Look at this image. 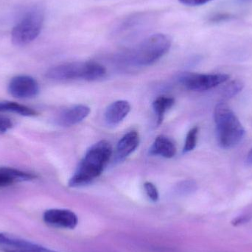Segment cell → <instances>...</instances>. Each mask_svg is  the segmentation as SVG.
Instances as JSON below:
<instances>
[{
	"instance_id": "obj_1",
	"label": "cell",
	"mask_w": 252,
	"mask_h": 252,
	"mask_svg": "<svg viewBox=\"0 0 252 252\" xmlns=\"http://www.w3.org/2000/svg\"><path fill=\"white\" fill-rule=\"evenodd\" d=\"M112 148L107 141L94 144L87 151L76 172L69 179V186L78 188L92 183L98 177L110 159Z\"/></svg>"
},
{
	"instance_id": "obj_2",
	"label": "cell",
	"mask_w": 252,
	"mask_h": 252,
	"mask_svg": "<svg viewBox=\"0 0 252 252\" xmlns=\"http://www.w3.org/2000/svg\"><path fill=\"white\" fill-rule=\"evenodd\" d=\"M214 119L218 142L222 148H234L244 139L245 129L227 104L220 103L216 106Z\"/></svg>"
},
{
	"instance_id": "obj_3",
	"label": "cell",
	"mask_w": 252,
	"mask_h": 252,
	"mask_svg": "<svg viewBox=\"0 0 252 252\" xmlns=\"http://www.w3.org/2000/svg\"><path fill=\"white\" fill-rule=\"evenodd\" d=\"M171 40L164 34H154L139 43L127 54L129 60L139 66H149L170 50Z\"/></svg>"
},
{
	"instance_id": "obj_4",
	"label": "cell",
	"mask_w": 252,
	"mask_h": 252,
	"mask_svg": "<svg viewBox=\"0 0 252 252\" xmlns=\"http://www.w3.org/2000/svg\"><path fill=\"white\" fill-rule=\"evenodd\" d=\"M106 72L104 66L95 62H72L51 68L46 76L53 81L76 79L96 81L103 78Z\"/></svg>"
},
{
	"instance_id": "obj_5",
	"label": "cell",
	"mask_w": 252,
	"mask_h": 252,
	"mask_svg": "<svg viewBox=\"0 0 252 252\" xmlns=\"http://www.w3.org/2000/svg\"><path fill=\"white\" fill-rule=\"evenodd\" d=\"M44 21V11L39 7L28 10L12 30V43L18 47L31 44L41 33Z\"/></svg>"
},
{
	"instance_id": "obj_6",
	"label": "cell",
	"mask_w": 252,
	"mask_h": 252,
	"mask_svg": "<svg viewBox=\"0 0 252 252\" xmlns=\"http://www.w3.org/2000/svg\"><path fill=\"white\" fill-rule=\"evenodd\" d=\"M229 78L226 74H199L186 72L179 78L181 84L191 91H207L226 82Z\"/></svg>"
},
{
	"instance_id": "obj_7",
	"label": "cell",
	"mask_w": 252,
	"mask_h": 252,
	"mask_svg": "<svg viewBox=\"0 0 252 252\" xmlns=\"http://www.w3.org/2000/svg\"><path fill=\"white\" fill-rule=\"evenodd\" d=\"M43 220L46 224L58 229H73L78 223L74 212L65 209H50L44 212Z\"/></svg>"
},
{
	"instance_id": "obj_8",
	"label": "cell",
	"mask_w": 252,
	"mask_h": 252,
	"mask_svg": "<svg viewBox=\"0 0 252 252\" xmlns=\"http://www.w3.org/2000/svg\"><path fill=\"white\" fill-rule=\"evenodd\" d=\"M8 92L13 97L19 99L32 98L39 92L38 83L28 75H19L12 78L9 83Z\"/></svg>"
},
{
	"instance_id": "obj_9",
	"label": "cell",
	"mask_w": 252,
	"mask_h": 252,
	"mask_svg": "<svg viewBox=\"0 0 252 252\" xmlns=\"http://www.w3.org/2000/svg\"><path fill=\"white\" fill-rule=\"evenodd\" d=\"M90 109L84 105H78L66 109L56 118V124L63 127L76 125L88 117Z\"/></svg>"
},
{
	"instance_id": "obj_10",
	"label": "cell",
	"mask_w": 252,
	"mask_h": 252,
	"mask_svg": "<svg viewBox=\"0 0 252 252\" xmlns=\"http://www.w3.org/2000/svg\"><path fill=\"white\" fill-rule=\"evenodd\" d=\"M32 173H26L10 167H0V189L11 186L19 182H28L35 179Z\"/></svg>"
},
{
	"instance_id": "obj_11",
	"label": "cell",
	"mask_w": 252,
	"mask_h": 252,
	"mask_svg": "<svg viewBox=\"0 0 252 252\" xmlns=\"http://www.w3.org/2000/svg\"><path fill=\"white\" fill-rule=\"evenodd\" d=\"M130 106L126 100H118L112 103L106 109L105 121L109 126H115L122 122L128 115Z\"/></svg>"
},
{
	"instance_id": "obj_12",
	"label": "cell",
	"mask_w": 252,
	"mask_h": 252,
	"mask_svg": "<svg viewBox=\"0 0 252 252\" xmlns=\"http://www.w3.org/2000/svg\"><path fill=\"white\" fill-rule=\"evenodd\" d=\"M139 135L137 132L130 131L119 141L117 146L116 158L118 161H123L131 154L139 145Z\"/></svg>"
},
{
	"instance_id": "obj_13",
	"label": "cell",
	"mask_w": 252,
	"mask_h": 252,
	"mask_svg": "<svg viewBox=\"0 0 252 252\" xmlns=\"http://www.w3.org/2000/svg\"><path fill=\"white\" fill-rule=\"evenodd\" d=\"M150 154L164 158H173L176 154V148L171 139L167 136H158L150 148Z\"/></svg>"
},
{
	"instance_id": "obj_14",
	"label": "cell",
	"mask_w": 252,
	"mask_h": 252,
	"mask_svg": "<svg viewBox=\"0 0 252 252\" xmlns=\"http://www.w3.org/2000/svg\"><path fill=\"white\" fill-rule=\"evenodd\" d=\"M148 17L145 13L133 15L130 17L124 20L119 26L117 28L116 32H138L142 27L147 25Z\"/></svg>"
},
{
	"instance_id": "obj_15",
	"label": "cell",
	"mask_w": 252,
	"mask_h": 252,
	"mask_svg": "<svg viewBox=\"0 0 252 252\" xmlns=\"http://www.w3.org/2000/svg\"><path fill=\"white\" fill-rule=\"evenodd\" d=\"M0 112H10L25 117H33L37 115V112L33 109L10 101L0 102Z\"/></svg>"
},
{
	"instance_id": "obj_16",
	"label": "cell",
	"mask_w": 252,
	"mask_h": 252,
	"mask_svg": "<svg viewBox=\"0 0 252 252\" xmlns=\"http://www.w3.org/2000/svg\"><path fill=\"white\" fill-rule=\"evenodd\" d=\"M174 104V99L172 97H158V98L156 99L153 103V109L155 112L156 115L157 116V124L160 125L162 123L163 119H164V114L166 113L167 110H168Z\"/></svg>"
},
{
	"instance_id": "obj_17",
	"label": "cell",
	"mask_w": 252,
	"mask_h": 252,
	"mask_svg": "<svg viewBox=\"0 0 252 252\" xmlns=\"http://www.w3.org/2000/svg\"><path fill=\"white\" fill-rule=\"evenodd\" d=\"M244 88V83L241 80H233L223 88L222 97L224 99H230L239 94Z\"/></svg>"
},
{
	"instance_id": "obj_18",
	"label": "cell",
	"mask_w": 252,
	"mask_h": 252,
	"mask_svg": "<svg viewBox=\"0 0 252 252\" xmlns=\"http://www.w3.org/2000/svg\"><path fill=\"white\" fill-rule=\"evenodd\" d=\"M198 127H192L189 130L187 135L185 146L183 148L184 153H188L192 151L196 146L197 139H198Z\"/></svg>"
},
{
	"instance_id": "obj_19",
	"label": "cell",
	"mask_w": 252,
	"mask_h": 252,
	"mask_svg": "<svg viewBox=\"0 0 252 252\" xmlns=\"http://www.w3.org/2000/svg\"><path fill=\"white\" fill-rule=\"evenodd\" d=\"M197 189V185L193 181H185L179 184L177 187V192L182 195H187L195 192Z\"/></svg>"
},
{
	"instance_id": "obj_20",
	"label": "cell",
	"mask_w": 252,
	"mask_h": 252,
	"mask_svg": "<svg viewBox=\"0 0 252 252\" xmlns=\"http://www.w3.org/2000/svg\"><path fill=\"white\" fill-rule=\"evenodd\" d=\"M144 188H145L147 195L151 201H154V202L158 201L159 195H158L157 188H156L154 184L151 183V182H145Z\"/></svg>"
},
{
	"instance_id": "obj_21",
	"label": "cell",
	"mask_w": 252,
	"mask_h": 252,
	"mask_svg": "<svg viewBox=\"0 0 252 252\" xmlns=\"http://www.w3.org/2000/svg\"><path fill=\"white\" fill-rule=\"evenodd\" d=\"M13 127L11 121L7 117L0 115V133H5Z\"/></svg>"
},
{
	"instance_id": "obj_22",
	"label": "cell",
	"mask_w": 252,
	"mask_h": 252,
	"mask_svg": "<svg viewBox=\"0 0 252 252\" xmlns=\"http://www.w3.org/2000/svg\"><path fill=\"white\" fill-rule=\"evenodd\" d=\"M179 2L185 5L188 6H199L206 4L212 0H179Z\"/></svg>"
},
{
	"instance_id": "obj_23",
	"label": "cell",
	"mask_w": 252,
	"mask_h": 252,
	"mask_svg": "<svg viewBox=\"0 0 252 252\" xmlns=\"http://www.w3.org/2000/svg\"><path fill=\"white\" fill-rule=\"evenodd\" d=\"M246 162H247L249 166H252V149L247 154Z\"/></svg>"
},
{
	"instance_id": "obj_24",
	"label": "cell",
	"mask_w": 252,
	"mask_h": 252,
	"mask_svg": "<svg viewBox=\"0 0 252 252\" xmlns=\"http://www.w3.org/2000/svg\"><path fill=\"white\" fill-rule=\"evenodd\" d=\"M241 1H250V0H241Z\"/></svg>"
}]
</instances>
